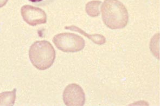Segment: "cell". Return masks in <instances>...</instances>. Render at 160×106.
I'll list each match as a JSON object with an SVG mask.
<instances>
[{
  "label": "cell",
  "mask_w": 160,
  "mask_h": 106,
  "mask_svg": "<svg viewBox=\"0 0 160 106\" xmlns=\"http://www.w3.org/2000/svg\"><path fill=\"white\" fill-rule=\"evenodd\" d=\"M102 15L105 24L112 29H123L129 21L127 9L118 0H105L102 6Z\"/></svg>",
  "instance_id": "obj_1"
},
{
  "label": "cell",
  "mask_w": 160,
  "mask_h": 106,
  "mask_svg": "<svg viewBox=\"0 0 160 106\" xmlns=\"http://www.w3.org/2000/svg\"><path fill=\"white\" fill-rule=\"evenodd\" d=\"M29 56L32 63L37 69L45 70L53 65L56 59V51L48 41H38L30 47Z\"/></svg>",
  "instance_id": "obj_2"
},
{
  "label": "cell",
  "mask_w": 160,
  "mask_h": 106,
  "mask_svg": "<svg viewBox=\"0 0 160 106\" xmlns=\"http://www.w3.org/2000/svg\"><path fill=\"white\" fill-rule=\"evenodd\" d=\"M53 43L58 49L64 52H77L85 47L82 37L70 33H60L53 38Z\"/></svg>",
  "instance_id": "obj_3"
},
{
  "label": "cell",
  "mask_w": 160,
  "mask_h": 106,
  "mask_svg": "<svg viewBox=\"0 0 160 106\" xmlns=\"http://www.w3.org/2000/svg\"><path fill=\"white\" fill-rule=\"evenodd\" d=\"M63 100L66 106H83L85 101V95L80 86L72 83L64 90Z\"/></svg>",
  "instance_id": "obj_4"
},
{
  "label": "cell",
  "mask_w": 160,
  "mask_h": 106,
  "mask_svg": "<svg viewBox=\"0 0 160 106\" xmlns=\"http://www.w3.org/2000/svg\"><path fill=\"white\" fill-rule=\"evenodd\" d=\"M21 11L23 20L32 26L43 24L47 22L46 14L40 8L25 5L22 7Z\"/></svg>",
  "instance_id": "obj_5"
},
{
  "label": "cell",
  "mask_w": 160,
  "mask_h": 106,
  "mask_svg": "<svg viewBox=\"0 0 160 106\" xmlns=\"http://www.w3.org/2000/svg\"><path fill=\"white\" fill-rule=\"evenodd\" d=\"M66 29H70L71 31H75L79 32L82 34L84 35L85 37H88L89 39L92 40L94 43L98 45H103L106 42V39L103 35L101 34L89 35L86 34L84 31H82L81 29L78 28L75 26H66L65 27Z\"/></svg>",
  "instance_id": "obj_6"
},
{
  "label": "cell",
  "mask_w": 160,
  "mask_h": 106,
  "mask_svg": "<svg viewBox=\"0 0 160 106\" xmlns=\"http://www.w3.org/2000/svg\"><path fill=\"white\" fill-rule=\"evenodd\" d=\"M17 89L12 92H3L0 94V106H12L16 98Z\"/></svg>",
  "instance_id": "obj_7"
},
{
  "label": "cell",
  "mask_w": 160,
  "mask_h": 106,
  "mask_svg": "<svg viewBox=\"0 0 160 106\" xmlns=\"http://www.w3.org/2000/svg\"><path fill=\"white\" fill-rule=\"evenodd\" d=\"M102 2L99 1H92L88 3L85 10L87 14L91 17H97L100 14L99 6Z\"/></svg>",
  "instance_id": "obj_8"
},
{
  "label": "cell",
  "mask_w": 160,
  "mask_h": 106,
  "mask_svg": "<svg viewBox=\"0 0 160 106\" xmlns=\"http://www.w3.org/2000/svg\"><path fill=\"white\" fill-rule=\"evenodd\" d=\"M7 2H8V0H0V8L4 6Z\"/></svg>",
  "instance_id": "obj_9"
},
{
  "label": "cell",
  "mask_w": 160,
  "mask_h": 106,
  "mask_svg": "<svg viewBox=\"0 0 160 106\" xmlns=\"http://www.w3.org/2000/svg\"><path fill=\"white\" fill-rule=\"evenodd\" d=\"M29 1H30L31 2L36 3V2H41V1H42L43 0H29Z\"/></svg>",
  "instance_id": "obj_10"
}]
</instances>
